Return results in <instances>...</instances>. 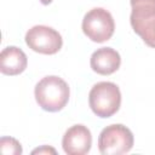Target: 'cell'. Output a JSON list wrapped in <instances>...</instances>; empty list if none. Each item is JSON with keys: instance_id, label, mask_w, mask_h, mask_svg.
<instances>
[{"instance_id": "10", "label": "cell", "mask_w": 155, "mask_h": 155, "mask_svg": "<svg viewBox=\"0 0 155 155\" xmlns=\"http://www.w3.org/2000/svg\"><path fill=\"white\" fill-rule=\"evenodd\" d=\"M132 15H151L155 13V0H130Z\"/></svg>"}, {"instance_id": "7", "label": "cell", "mask_w": 155, "mask_h": 155, "mask_svg": "<svg viewBox=\"0 0 155 155\" xmlns=\"http://www.w3.org/2000/svg\"><path fill=\"white\" fill-rule=\"evenodd\" d=\"M90 64L94 73L99 75H110L120 68L121 57L120 53L111 47H101L92 53Z\"/></svg>"}, {"instance_id": "5", "label": "cell", "mask_w": 155, "mask_h": 155, "mask_svg": "<svg viewBox=\"0 0 155 155\" xmlns=\"http://www.w3.org/2000/svg\"><path fill=\"white\" fill-rule=\"evenodd\" d=\"M27 46L42 54H54L63 46V39L61 34L47 25H34L25 34Z\"/></svg>"}, {"instance_id": "4", "label": "cell", "mask_w": 155, "mask_h": 155, "mask_svg": "<svg viewBox=\"0 0 155 155\" xmlns=\"http://www.w3.org/2000/svg\"><path fill=\"white\" fill-rule=\"evenodd\" d=\"M82 31L93 42H104L109 40L115 30V22L109 11L102 7L90 10L82 19Z\"/></svg>"}, {"instance_id": "12", "label": "cell", "mask_w": 155, "mask_h": 155, "mask_svg": "<svg viewBox=\"0 0 155 155\" xmlns=\"http://www.w3.org/2000/svg\"><path fill=\"white\" fill-rule=\"evenodd\" d=\"M31 153H33V154H36V153H39V154H42V153H52V154H56V150H54L53 148H51V147L44 145V147H41V148L34 149Z\"/></svg>"}, {"instance_id": "2", "label": "cell", "mask_w": 155, "mask_h": 155, "mask_svg": "<svg viewBox=\"0 0 155 155\" xmlns=\"http://www.w3.org/2000/svg\"><path fill=\"white\" fill-rule=\"evenodd\" d=\"M91 110L102 119L113 116L121 105V92L116 84L101 81L93 85L88 93Z\"/></svg>"}, {"instance_id": "13", "label": "cell", "mask_w": 155, "mask_h": 155, "mask_svg": "<svg viewBox=\"0 0 155 155\" xmlns=\"http://www.w3.org/2000/svg\"><path fill=\"white\" fill-rule=\"evenodd\" d=\"M53 0H40V2L42 4V5H48V4H51Z\"/></svg>"}, {"instance_id": "8", "label": "cell", "mask_w": 155, "mask_h": 155, "mask_svg": "<svg viewBox=\"0 0 155 155\" xmlns=\"http://www.w3.org/2000/svg\"><path fill=\"white\" fill-rule=\"evenodd\" d=\"M27 54L16 46H7L0 53V70L5 75H18L27 68Z\"/></svg>"}, {"instance_id": "9", "label": "cell", "mask_w": 155, "mask_h": 155, "mask_svg": "<svg viewBox=\"0 0 155 155\" xmlns=\"http://www.w3.org/2000/svg\"><path fill=\"white\" fill-rule=\"evenodd\" d=\"M131 25L136 34L150 47L155 48V13L130 16Z\"/></svg>"}, {"instance_id": "1", "label": "cell", "mask_w": 155, "mask_h": 155, "mask_svg": "<svg viewBox=\"0 0 155 155\" xmlns=\"http://www.w3.org/2000/svg\"><path fill=\"white\" fill-rule=\"evenodd\" d=\"M34 96L41 109L50 113H56L67 105L70 90L68 84L62 78L48 75L42 78L35 85Z\"/></svg>"}, {"instance_id": "6", "label": "cell", "mask_w": 155, "mask_h": 155, "mask_svg": "<svg viewBox=\"0 0 155 155\" xmlns=\"http://www.w3.org/2000/svg\"><path fill=\"white\" fill-rule=\"evenodd\" d=\"M91 145V131L81 124L69 127L62 138L63 150L68 155H85L90 151Z\"/></svg>"}, {"instance_id": "11", "label": "cell", "mask_w": 155, "mask_h": 155, "mask_svg": "<svg viewBox=\"0 0 155 155\" xmlns=\"http://www.w3.org/2000/svg\"><path fill=\"white\" fill-rule=\"evenodd\" d=\"M0 148H1V153L4 155H18L22 154V145L21 143L12 138V137H1L0 139Z\"/></svg>"}, {"instance_id": "3", "label": "cell", "mask_w": 155, "mask_h": 155, "mask_svg": "<svg viewBox=\"0 0 155 155\" xmlns=\"http://www.w3.org/2000/svg\"><path fill=\"white\" fill-rule=\"evenodd\" d=\"M133 143V133L121 124H113L104 127L98 137V149L103 155L126 154L132 149Z\"/></svg>"}]
</instances>
